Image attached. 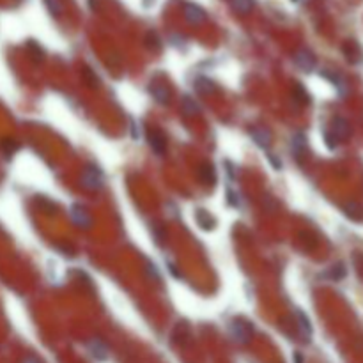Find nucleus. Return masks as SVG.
Returning <instances> with one entry per match:
<instances>
[{
	"mask_svg": "<svg viewBox=\"0 0 363 363\" xmlns=\"http://www.w3.org/2000/svg\"><path fill=\"white\" fill-rule=\"evenodd\" d=\"M342 50L351 64H358L360 60H362V50H360L358 44L353 43V41H347V43L342 46Z\"/></svg>",
	"mask_w": 363,
	"mask_h": 363,
	"instance_id": "8",
	"label": "nucleus"
},
{
	"mask_svg": "<svg viewBox=\"0 0 363 363\" xmlns=\"http://www.w3.org/2000/svg\"><path fill=\"white\" fill-rule=\"evenodd\" d=\"M294 62L301 71H305V73H310V71H314V68H315V57L309 50H299V52H296Z\"/></svg>",
	"mask_w": 363,
	"mask_h": 363,
	"instance_id": "3",
	"label": "nucleus"
},
{
	"mask_svg": "<svg viewBox=\"0 0 363 363\" xmlns=\"http://www.w3.org/2000/svg\"><path fill=\"white\" fill-rule=\"evenodd\" d=\"M82 182H84V186L87 190H99L103 186V174H101V170L98 167L89 165V167H85L84 174H82Z\"/></svg>",
	"mask_w": 363,
	"mask_h": 363,
	"instance_id": "1",
	"label": "nucleus"
},
{
	"mask_svg": "<svg viewBox=\"0 0 363 363\" xmlns=\"http://www.w3.org/2000/svg\"><path fill=\"white\" fill-rule=\"evenodd\" d=\"M292 152H294V156L298 160H301L305 156V152H307V140H305L303 133H296L294 137H292Z\"/></svg>",
	"mask_w": 363,
	"mask_h": 363,
	"instance_id": "10",
	"label": "nucleus"
},
{
	"mask_svg": "<svg viewBox=\"0 0 363 363\" xmlns=\"http://www.w3.org/2000/svg\"><path fill=\"white\" fill-rule=\"evenodd\" d=\"M331 135H333L337 140H345L351 135V126L344 117H335L333 123H331Z\"/></svg>",
	"mask_w": 363,
	"mask_h": 363,
	"instance_id": "4",
	"label": "nucleus"
},
{
	"mask_svg": "<svg viewBox=\"0 0 363 363\" xmlns=\"http://www.w3.org/2000/svg\"><path fill=\"white\" fill-rule=\"evenodd\" d=\"M184 18H186L190 23H202V21L206 20V13H204V9L202 7H199V5L195 4H184Z\"/></svg>",
	"mask_w": 363,
	"mask_h": 363,
	"instance_id": "7",
	"label": "nucleus"
},
{
	"mask_svg": "<svg viewBox=\"0 0 363 363\" xmlns=\"http://www.w3.org/2000/svg\"><path fill=\"white\" fill-rule=\"evenodd\" d=\"M296 315H298V328H299V333L303 335L305 340H310L312 337V326H310V321L309 317L301 312V310H296Z\"/></svg>",
	"mask_w": 363,
	"mask_h": 363,
	"instance_id": "11",
	"label": "nucleus"
},
{
	"mask_svg": "<svg viewBox=\"0 0 363 363\" xmlns=\"http://www.w3.org/2000/svg\"><path fill=\"white\" fill-rule=\"evenodd\" d=\"M151 94H152V98L156 99L158 103H167L168 91H167V87H163L162 84L152 85V87H151Z\"/></svg>",
	"mask_w": 363,
	"mask_h": 363,
	"instance_id": "16",
	"label": "nucleus"
},
{
	"mask_svg": "<svg viewBox=\"0 0 363 363\" xmlns=\"http://www.w3.org/2000/svg\"><path fill=\"white\" fill-rule=\"evenodd\" d=\"M71 216H73V220L76 221L78 225H84V227L91 225V216L87 215V211H85L84 207L73 206L71 207Z\"/></svg>",
	"mask_w": 363,
	"mask_h": 363,
	"instance_id": "12",
	"label": "nucleus"
},
{
	"mask_svg": "<svg viewBox=\"0 0 363 363\" xmlns=\"http://www.w3.org/2000/svg\"><path fill=\"white\" fill-rule=\"evenodd\" d=\"M294 2H298V0H294Z\"/></svg>",
	"mask_w": 363,
	"mask_h": 363,
	"instance_id": "23",
	"label": "nucleus"
},
{
	"mask_svg": "<svg viewBox=\"0 0 363 363\" xmlns=\"http://www.w3.org/2000/svg\"><path fill=\"white\" fill-rule=\"evenodd\" d=\"M87 349H89V353H91V356L96 358L98 362H105V360L108 358V347L99 339L89 340Z\"/></svg>",
	"mask_w": 363,
	"mask_h": 363,
	"instance_id": "6",
	"label": "nucleus"
},
{
	"mask_svg": "<svg viewBox=\"0 0 363 363\" xmlns=\"http://www.w3.org/2000/svg\"><path fill=\"white\" fill-rule=\"evenodd\" d=\"M199 174H200V179L206 182V184H215L216 182V172L211 163H202Z\"/></svg>",
	"mask_w": 363,
	"mask_h": 363,
	"instance_id": "13",
	"label": "nucleus"
},
{
	"mask_svg": "<svg viewBox=\"0 0 363 363\" xmlns=\"http://www.w3.org/2000/svg\"><path fill=\"white\" fill-rule=\"evenodd\" d=\"M197 221H199L202 229H206V231L215 227V220H213L211 216H209V213L204 211V209H199V211H197Z\"/></svg>",
	"mask_w": 363,
	"mask_h": 363,
	"instance_id": "17",
	"label": "nucleus"
},
{
	"mask_svg": "<svg viewBox=\"0 0 363 363\" xmlns=\"http://www.w3.org/2000/svg\"><path fill=\"white\" fill-rule=\"evenodd\" d=\"M324 276H328V278H331V280H342L344 276H345V266H344L342 262H339V264H335L333 268H329V271Z\"/></svg>",
	"mask_w": 363,
	"mask_h": 363,
	"instance_id": "18",
	"label": "nucleus"
},
{
	"mask_svg": "<svg viewBox=\"0 0 363 363\" xmlns=\"http://www.w3.org/2000/svg\"><path fill=\"white\" fill-rule=\"evenodd\" d=\"M252 138L255 140L257 145H260L262 149H268L271 145V137H270V131H266L264 128H254L250 131Z\"/></svg>",
	"mask_w": 363,
	"mask_h": 363,
	"instance_id": "9",
	"label": "nucleus"
},
{
	"mask_svg": "<svg viewBox=\"0 0 363 363\" xmlns=\"http://www.w3.org/2000/svg\"><path fill=\"white\" fill-rule=\"evenodd\" d=\"M149 138V145L152 147V151L158 152V154H163L165 147H167V140H165V135H163L160 129H151L147 133Z\"/></svg>",
	"mask_w": 363,
	"mask_h": 363,
	"instance_id": "5",
	"label": "nucleus"
},
{
	"mask_svg": "<svg viewBox=\"0 0 363 363\" xmlns=\"http://www.w3.org/2000/svg\"><path fill=\"white\" fill-rule=\"evenodd\" d=\"M46 5H48V9L52 15L59 16L60 13H62V2H60V0H46Z\"/></svg>",
	"mask_w": 363,
	"mask_h": 363,
	"instance_id": "20",
	"label": "nucleus"
},
{
	"mask_svg": "<svg viewBox=\"0 0 363 363\" xmlns=\"http://www.w3.org/2000/svg\"><path fill=\"white\" fill-rule=\"evenodd\" d=\"M23 363H41L37 358H34V356H29V358H25Z\"/></svg>",
	"mask_w": 363,
	"mask_h": 363,
	"instance_id": "21",
	"label": "nucleus"
},
{
	"mask_svg": "<svg viewBox=\"0 0 363 363\" xmlns=\"http://www.w3.org/2000/svg\"><path fill=\"white\" fill-rule=\"evenodd\" d=\"M231 5L241 15H248L254 9V0H231Z\"/></svg>",
	"mask_w": 363,
	"mask_h": 363,
	"instance_id": "15",
	"label": "nucleus"
},
{
	"mask_svg": "<svg viewBox=\"0 0 363 363\" xmlns=\"http://www.w3.org/2000/svg\"><path fill=\"white\" fill-rule=\"evenodd\" d=\"M294 98L298 99L299 103H303V105H305V103H309V101H310V99H309V94L305 92V89L301 87L299 84H296V85H294Z\"/></svg>",
	"mask_w": 363,
	"mask_h": 363,
	"instance_id": "19",
	"label": "nucleus"
},
{
	"mask_svg": "<svg viewBox=\"0 0 363 363\" xmlns=\"http://www.w3.org/2000/svg\"><path fill=\"white\" fill-rule=\"evenodd\" d=\"M294 363H303V356L299 353H294Z\"/></svg>",
	"mask_w": 363,
	"mask_h": 363,
	"instance_id": "22",
	"label": "nucleus"
},
{
	"mask_svg": "<svg viewBox=\"0 0 363 363\" xmlns=\"http://www.w3.org/2000/svg\"><path fill=\"white\" fill-rule=\"evenodd\" d=\"M229 329H231L232 339L237 340V342H241V344H246L252 339V326L248 323H243V321H232Z\"/></svg>",
	"mask_w": 363,
	"mask_h": 363,
	"instance_id": "2",
	"label": "nucleus"
},
{
	"mask_svg": "<svg viewBox=\"0 0 363 363\" xmlns=\"http://www.w3.org/2000/svg\"><path fill=\"white\" fill-rule=\"evenodd\" d=\"M344 211H345V215H347L351 220H363V207L358 202H347V204L344 206Z\"/></svg>",
	"mask_w": 363,
	"mask_h": 363,
	"instance_id": "14",
	"label": "nucleus"
}]
</instances>
